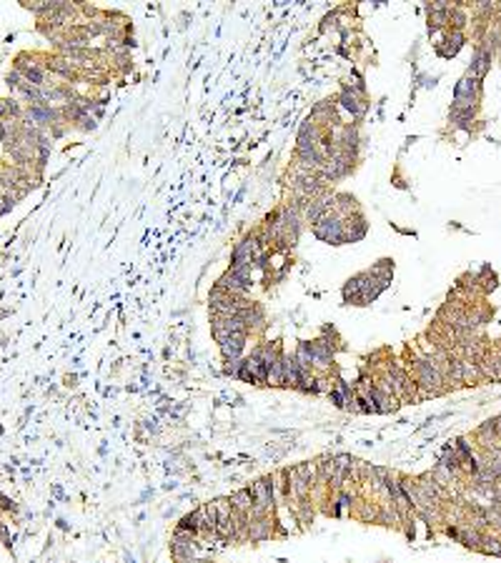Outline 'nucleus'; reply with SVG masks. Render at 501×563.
<instances>
[{"label":"nucleus","instance_id":"obj_7","mask_svg":"<svg viewBox=\"0 0 501 563\" xmlns=\"http://www.w3.org/2000/svg\"><path fill=\"white\" fill-rule=\"evenodd\" d=\"M489 68H491V48L489 46H479L474 53V60H471V66H468V75H474L476 80H484L486 78Z\"/></svg>","mask_w":501,"mask_h":563},{"label":"nucleus","instance_id":"obj_5","mask_svg":"<svg viewBox=\"0 0 501 563\" xmlns=\"http://www.w3.org/2000/svg\"><path fill=\"white\" fill-rule=\"evenodd\" d=\"M246 343H248V335L246 333H231V335H226L224 341H218V348H221L224 360H238V358H244Z\"/></svg>","mask_w":501,"mask_h":563},{"label":"nucleus","instance_id":"obj_8","mask_svg":"<svg viewBox=\"0 0 501 563\" xmlns=\"http://www.w3.org/2000/svg\"><path fill=\"white\" fill-rule=\"evenodd\" d=\"M464 40H466V35H464L462 30H451V33H448L446 38L436 46V50H439V55H441V58H454L456 53L464 48Z\"/></svg>","mask_w":501,"mask_h":563},{"label":"nucleus","instance_id":"obj_3","mask_svg":"<svg viewBox=\"0 0 501 563\" xmlns=\"http://www.w3.org/2000/svg\"><path fill=\"white\" fill-rule=\"evenodd\" d=\"M313 228V236L318 238V241L329 243V246H343V221L338 216H326L321 218V221L316 223V225H311Z\"/></svg>","mask_w":501,"mask_h":563},{"label":"nucleus","instance_id":"obj_1","mask_svg":"<svg viewBox=\"0 0 501 563\" xmlns=\"http://www.w3.org/2000/svg\"><path fill=\"white\" fill-rule=\"evenodd\" d=\"M479 95H482V80H476L474 75H464L456 83L454 91V105L456 111H466V108H479Z\"/></svg>","mask_w":501,"mask_h":563},{"label":"nucleus","instance_id":"obj_2","mask_svg":"<svg viewBox=\"0 0 501 563\" xmlns=\"http://www.w3.org/2000/svg\"><path fill=\"white\" fill-rule=\"evenodd\" d=\"M250 275H253V270H244V268H231L228 266V270H226L221 278L216 281L218 288L228 290V293L233 295H241V298H246V293L250 290Z\"/></svg>","mask_w":501,"mask_h":563},{"label":"nucleus","instance_id":"obj_4","mask_svg":"<svg viewBox=\"0 0 501 563\" xmlns=\"http://www.w3.org/2000/svg\"><path fill=\"white\" fill-rule=\"evenodd\" d=\"M338 105H341L343 111L351 113L356 120H361L363 116H366V111H369V100L363 98V95H358V93H354L351 88L341 86V93H338Z\"/></svg>","mask_w":501,"mask_h":563},{"label":"nucleus","instance_id":"obj_6","mask_svg":"<svg viewBox=\"0 0 501 563\" xmlns=\"http://www.w3.org/2000/svg\"><path fill=\"white\" fill-rule=\"evenodd\" d=\"M369 233V223L363 218V213H356L343 221V243H358Z\"/></svg>","mask_w":501,"mask_h":563},{"label":"nucleus","instance_id":"obj_9","mask_svg":"<svg viewBox=\"0 0 501 563\" xmlns=\"http://www.w3.org/2000/svg\"><path fill=\"white\" fill-rule=\"evenodd\" d=\"M338 15H341V10H334V13L326 15V18L321 20V33H326V30H334V28L338 26Z\"/></svg>","mask_w":501,"mask_h":563}]
</instances>
